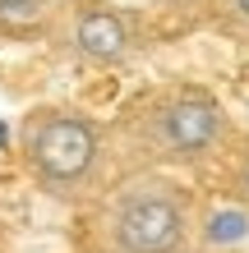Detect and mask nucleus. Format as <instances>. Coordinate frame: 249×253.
<instances>
[{
	"label": "nucleus",
	"mask_w": 249,
	"mask_h": 253,
	"mask_svg": "<svg viewBox=\"0 0 249 253\" xmlns=\"http://www.w3.org/2000/svg\"><path fill=\"white\" fill-rule=\"evenodd\" d=\"M212 14H217V19H222L236 37H245V42H249V0H217Z\"/></svg>",
	"instance_id": "7"
},
{
	"label": "nucleus",
	"mask_w": 249,
	"mask_h": 253,
	"mask_svg": "<svg viewBox=\"0 0 249 253\" xmlns=\"http://www.w3.org/2000/svg\"><path fill=\"white\" fill-rule=\"evenodd\" d=\"M226 189H231V198L240 203V212L249 216V138H240V143H236V157H231Z\"/></svg>",
	"instance_id": "6"
},
{
	"label": "nucleus",
	"mask_w": 249,
	"mask_h": 253,
	"mask_svg": "<svg viewBox=\"0 0 249 253\" xmlns=\"http://www.w3.org/2000/svg\"><path fill=\"white\" fill-rule=\"evenodd\" d=\"M65 0H0V37L51 33Z\"/></svg>",
	"instance_id": "5"
},
{
	"label": "nucleus",
	"mask_w": 249,
	"mask_h": 253,
	"mask_svg": "<svg viewBox=\"0 0 249 253\" xmlns=\"http://www.w3.org/2000/svg\"><path fill=\"white\" fill-rule=\"evenodd\" d=\"M19 147L37 189L51 198H83L101 175V129L83 111L37 106L19 125Z\"/></svg>",
	"instance_id": "2"
},
{
	"label": "nucleus",
	"mask_w": 249,
	"mask_h": 253,
	"mask_svg": "<svg viewBox=\"0 0 249 253\" xmlns=\"http://www.w3.org/2000/svg\"><path fill=\"white\" fill-rule=\"evenodd\" d=\"M51 37L74 60L97 65V69H120L143 46L139 33H134V19L125 9L106 5V0H65L60 14H55Z\"/></svg>",
	"instance_id": "4"
},
{
	"label": "nucleus",
	"mask_w": 249,
	"mask_h": 253,
	"mask_svg": "<svg viewBox=\"0 0 249 253\" xmlns=\"http://www.w3.org/2000/svg\"><path fill=\"white\" fill-rule=\"evenodd\" d=\"M166 14H199V9H212L217 0H157Z\"/></svg>",
	"instance_id": "8"
},
{
	"label": "nucleus",
	"mask_w": 249,
	"mask_h": 253,
	"mask_svg": "<svg viewBox=\"0 0 249 253\" xmlns=\"http://www.w3.org/2000/svg\"><path fill=\"white\" fill-rule=\"evenodd\" d=\"M106 244L111 253H189L194 244L189 193L162 175L129 180L106 207Z\"/></svg>",
	"instance_id": "3"
},
{
	"label": "nucleus",
	"mask_w": 249,
	"mask_h": 253,
	"mask_svg": "<svg viewBox=\"0 0 249 253\" xmlns=\"http://www.w3.org/2000/svg\"><path fill=\"white\" fill-rule=\"evenodd\" d=\"M129 138L148 147L152 161L171 166H194V161L222 152L231 143V115L208 87L175 83L152 92L129 120Z\"/></svg>",
	"instance_id": "1"
}]
</instances>
